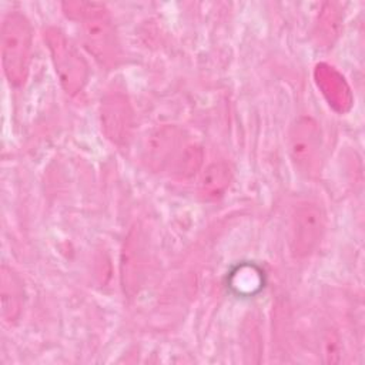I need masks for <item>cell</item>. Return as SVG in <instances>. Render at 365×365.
<instances>
[{
	"mask_svg": "<svg viewBox=\"0 0 365 365\" xmlns=\"http://www.w3.org/2000/svg\"><path fill=\"white\" fill-rule=\"evenodd\" d=\"M61 7L68 19L80 23L81 40L91 57L107 70L117 67L123 60V47L107 6L97 1H64Z\"/></svg>",
	"mask_w": 365,
	"mask_h": 365,
	"instance_id": "1",
	"label": "cell"
},
{
	"mask_svg": "<svg viewBox=\"0 0 365 365\" xmlns=\"http://www.w3.org/2000/svg\"><path fill=\"white\" fill-rule=\"evenodd\" d=\"M184 145V134L180 127L158 125L145 134L141 145V160L154 173L165 171L174 165Z\"/></svg>",
	"mask_w": 365,
	"mask_h": 365,
	"instance_id": "7",
	"label": "cell"
},
{
	"mask_svg": "<svg viewBox=\"0 0 365 365\" xmlns=\"http://www.w3.org/2000/svg\"><path fill=\"white\" fill-rule=\"evenodd\" d=\"M0 299L3 321L9 325L16 324L23 312L26 289L21 277L6 264L0 269Z\"/></svg>",
	"mask_w": 365,
	"mask_h": 365,
	"instance_id": "10",
	"label": "cell"
},
{
	"mask_svg": "<svg viewBox=\"0 0 365 365\" xmlns=\"http://www.w3.org/2000/svg\"><path fill=\"white\" fill-rule=\"evenodd\" d=\"M232 181L231 167L225 161H214L205 167L198 180V194L202 200L221 198Z\"/></svg>",
	"mask_w": 365,
	"mask_h": 365,
	"instance_id": "12",
	"label": "cell"
},
{
	"mask_svg": "<svg viewBox=\"0 0 365 365\" xmlns=\"http://www.w3.org/2000/svg\"><path fill=\"white\" fill-rule=\"evenodd\" d=\"M288 154L295 171L315 178L322 165V134L318 123L307 115L298 117L288 131Z\"/></svg>",
	"mask_w": 365,
	"mask_h": 365,
	"instance_id": "4",
	"label": "cell"
},
{
	"mask_svg": "<svg viewBox=\"0 0 365 365\" xmlns=\"http://www.w3.org/2000/svg\"><path fill=\"white\" fill-rule=\"evenodd\" d=\"M44 41L64 93L76 96L83 91L90 77V68L77 47L60 29L53 26L44 29Z\"/></svg>",
	"mask_w": 365,
	"mask_h": 365,
	"instance_id": "3",
	"label": "cell"
},
{
	"mask_svg": "<svg viewBox=\"0 0 365 365\" xmlns=\"http://www.w3.org/2000/svg\"><path fill=\"white\" fill-rule=\"evenodd\" d=\"M147 241L144 231L140 225H134L125 240L120 258V278L124 294L133 298L140 292L147 271Z\"/></svg>",
	"mask_w": 365,
	"mask_h": 365,
	"instance_id": "8",
	"label": "cell"
},
{
	"mask_svg": "<svg viewBox=\"0 0 365 365\" xmlns=\"http://www.w3.org/2000/svg\"><path fill=\"white\" fill-rule=\"evenodd\" d=\"M314 80L334 111L345 114L351 110L354 103L351 87L335 67L327 63H318L314 68Z\"/></svg>",
	"mask_w": 365,
	"mask_h": 365,
	"instance_id": "9",
	"label": "cell"
},
{
	"mask_svg": "<svg viewBox=\"0 0 365 365\" xmlns=\"http://www.w3.org/2000/svg\"><path fill=\"white\" fill-rule=\"evenodd\" d=\"M327 227L322 207L314 201L301 202L292 217L291 250L297 258L309 257L321 244Z\"/></svg>",
	"mask_w": 365,
	"mask_h": 365,
	"instance_id": "6",
	"label": "cell"
},
{
	"mask_svg": "<svg viewBox=\"0 0 365 365\" xmlns=\"http://www.w3.org/2000/svg\"><path fill=\"white\" fill-rule=\"evenodd\" d=\"M342 21L344 11L339 3L327 1L321 6L314 27V38L318 47L329 48L334 46L341 34Z\"/></svg>",
	"mask_w": 365,
	"mask_h": 365,
	"instance_id": "11",
	"label": "cell"
},
{
	"mask_svg": "<svg viewBox=\"0 0 365 365\" xmlns=\"http://www.w3.org/2000/svg\"><path fill=\"white\" fill-rule=\"evenodd\" d=\"M202 164V148L197 144H187L182 147L174 165V173L180 177H191L201 168Z\"/></svg>",
	"mask_w": 365,
	"mask_h": 365,
	"instance_id": "13",
	"label": "cell"
},
{
	"mask_svg": "<svg viewBox=\"0 0 365 365\" xmlns=\"http://www.w3.org/2000/svg\"><path fill=\"white\" fill-rule=\"evenodd\" d=\"M1 66L10 86L21 87L29 76L33 29L30 20L20 11H10L1 23L0 31Z\"/></svg>",
	"mask_w": 365,
	"mask_h": 365,
	"instance_id": "2",
	"label": "cell"
},
{
	"mask_svg": "<svg viewBox=\"0 0 365 365\" xmlns=\"http://www.w3.org/2000/svg\"><path fill=\"white\" fill-rule=\"evenodd\" d=\"M100 124L104 135L113 144H128L134 130V110L123 90L113 88L104 93L100 101Z\"/></svg>",
	"mask_w": 365,
	"mask_h": 365,
	"instance_id": "5",
	"label": "cell"
}]
</instances>
